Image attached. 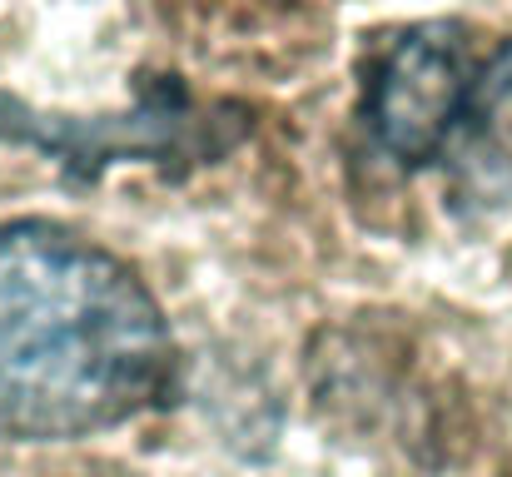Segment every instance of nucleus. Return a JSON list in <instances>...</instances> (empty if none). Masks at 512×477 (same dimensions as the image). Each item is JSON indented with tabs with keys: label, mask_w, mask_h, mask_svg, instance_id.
I'll list each match as a JSON object with an SVG mask.
<instances>
[{
	"label": "nucleus",
	"mask_w": 512,
	"mask_h": 477,
	"mask_svg": "<svg viewBox=\"0 0 512 477\" xmlns=\"http://www.w3.org/2000/svg\"><path fill=\"white\" fill-rule=\"evenodd\" d=\"M179 348L145 279L110 249L45 224H0V438L110 433L174 388Z\"/></svg>",
	"instance_id": "nucleus-1"
},
{
	"label": "nucleus",
	"mask_w": 512,
	"mask_h": 477,
	"mask_svg": "<svg viewBox=\"0 0 512 477\" xmlns=\"http://www.w3.org/2000/svg\"><path fill=\"white\" fill-rule=\"evenodd\" d=\"M458 199H503L512 194V40L478 60L463 125L443 155Z\"/></svg>",
	"instance_id": "nucleus-3"
},
{
	"label": "nucleus",
	"mask_w": 512,
	"mask_h": 477,
	"mask_svg": "<svg viewBox=\"0 0 512 477\" xmlns=\"http://www.w3.org/2000/svg\"><path fill=\"white\" fill-rule=\"evenodd\" d=\"M478 60L483 55H473L463 30L448 20L408 25L403 35H393L368 60L363 80L368 140L403 169L443 164L463 125Z\"/></svg>",
	"instance_id": "nucleus-2"
}]
</instances>
